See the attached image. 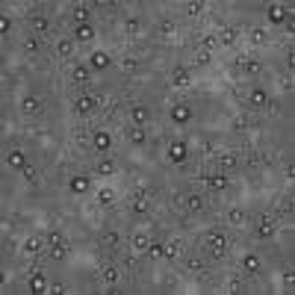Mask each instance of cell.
I'll list each match as a JSON object with an SVG mask.
<instances>
[{
    "instance_id": "19",
    "label": "cell",
    "mask_w": 295,
    "mask_h": 295,
    "mask_svg": "<svg viewBox=\"0 0 295 295\" xmlns=\"http://www.w3.org/2000/svg\"><path fill=\"white\" fill-rule=\"evenodd\" d=\"M6 165H9V168H18V171H21V168L27 165V154H24L21 148H12V151L6 154Z\"/></svg>"
},
{
    "instance_id": "24",
    "label": "cell",
    "mask_w": 295,
    "mask_h": 295,
    "mask_svg": "<svg viewBox=\"0 0 295 295\" xmlns=\"http://www.w3.org/2000/svg\"><path fill=\"white\" fill-rule=\"evenodd\" d=\"M118 242H121V233H118V230H106V233H100V248L115 251V248H118Z\"/></svg>"
},
{
    "instance_id": "17",
    "label": "cell",
    "mask_w": 295,
    "mask_h": 295,
    "mask_svg": "<svg viewBox=\"0 0 295 295\" xmlns=\"http://www.w3.org/2000/svg\"><path fill=\"white\" fill-rule=\"evenodd\" d=\"M171 86H189V80H192V71L186 68V65H177V68H171Z\"/></svg>"
},
{
    "instance_id": "33",
    "label": "cell",
    "mask_w": 295,
    "mask_h": 295,
    "mask_svg": "<svg viewBox=\"0 0 295 295\" xmlns=\"http://www.w3.org/2000/svg\"><path fill=\"white\" fill-rule=\"evenodd\" d=\"M98 204H100V207H109V204H115V189L103 186V189L98 192Z\"/></svg>"
},
{
    "instance_id": "20",
    "label": "cell",
    "mask_w": 295,
    "mask_h": 295,
    "mask_svg": "<svg viewBox=\"0 0 295 295\" xmlns=\"http://www.w3.org/2000/svg\"><path fill=\"white\" fill-rule=\"evenodd\" d=\"M71 80H74L77 86H86V83L92 80V68H89V65H74V68H71Z\"/></svg>"
},
{
    "instance_id": "48",
    "label": "cell",
    "mask_w": 295,
    "mask_h": 295,
    "mask_svg": "<svg viewBox=\"0 0 295 295\" xmlns=\"http://www.w3.org/2000/svg\"><path fill=\"white\" fill-rule=\"evenodd\" d=\"M225 293H230V295L242 293V281H239V278H230V281L225 284Z\"/></svg>"
},
{
    "instance_id": "51",
    "label": "cell",
    "mask_w": 295,
    "mask_h": 295,
    "mask_svg": "<svg viewBox=\"0 0 295 295\" xmlns=\"http://www.w3.org/2000/svg\"><path fill=\"white\" fill-rule=\"evenodd\" d=\"M47 245H65V236H62L59 230H50V233H47Z\"/></svg>"
},
{
    "instance_id": "29",
    "label": "cell",
    "mask_w": 295,
    "mask_h": 295,
    "mask_svg": "<svg viewBox=\"0 0 295 295\" xmlns=\"http://www.w3.org/2000/svg\"><path fill=\"white\" fill-rule=\"evenodd\" d=\"M30 27H33L35 33H47V30H50V18H44V15H33V18H30Z\"/></svg>"
},
{
    "instance_id": "45",
    "label": "cell",
    "mask_w": 295,
    "mask_h": 295,
    "mask_svg": "<svg viewBox=\"0 0 295 295\" xmlns=\"http://www.w3.org/2000/svg\"><path fill=\"white\" fill-rule=\"evenodd\" d=\"M124 30H127L130 35H136V33L142 30V18H127V21H124Z\"/></svg>"
},
{
    "instance_id": "28",
    "label": "cell",
    "mask_w": 295,
    "mask_h": 295,
    "mask_svg": "<svg viewBox=\"0 0 295 295\" xmlns=\"http://www.w3.org/2000/svg\"><path fill=\"white\" fill-rule=\"evenodd\" d=\"M186 210H189V213H201V210H204V195L189 192V195H186Z\"/></svg>"
},
{
    "instance_id": "3",
    "label": "cell",
    "mask_w": 295,
    "mask_h": 295,
    "mask_svg": "<svg viewBox=\"0 0 295 295\" xmlns=\"http://www.w3.org/2000/svg\"><path fill=\"white\" fill-rule=\"evenodd\" d=\"M165 157H168V163H174V165H183V163L189 160V145H186L183 139H174V142L165 148Z\"/></svg>"
},
{
    "instance_id": "32",
    "label": "cell",
    "mask_w": 295,
    "mask_h": 295,
    "mask_svg": "<svg viewBox=\"0 0 295 295\" xmlns=\"http://www.w3.org/2000/svg\"><path fill=\"white\" fill-rule=\"evenodd\" d=\"M100 278H103V284L115 287V284H118V278H121V269H115V266H106V269L100 272Z\"/></svg>"
},
{
    "instance_id": "55",
    "label": "cell",
    "mask_w": 295,
    "mask_h": 295,
    "mask_svg": "<svg viewBox=\"0 0 295 295\" xmlns=\"http://www.w3.org/2000/svg\"><path fill=\"white\" fill-rule=\"evenodd\" d=\"M50 293H65V284H62V281H53V284H50Z\"/></svg>"
},
{
    "instance_id": "35",
    "label": "cell",
    "mask_w": 295,
    "mask_h": 295,
    "mask_svg": "<svg viewBox=\"0 0 295 295\" xmlns=\"http://www.w3.org/2000/svg\"><path fill=\"white\" fill-rule=\"evenodd\" d=\"M21 248H24V254H38V251H41V239H38V236H30V239H24Z\"/></svg>"
},
{
    "instance_id": "16",
    "label": "cell",
    "mask_w": 295,
    "mask_h": 295,
    "mask_svg": "<svg viewBox=\"0 0 295 295\" xmlns=\"http://www.w3.org/2000/svg\"><path fill=\"white\" fill-rule=\"evenodd\" d=\"M92 38H95V27L92 24H77L74 27V41L77 44H89Z\"/></svg>"
},
{
    "instance_id": "25",
    "label": "cell",
    "mask_w": 295,
    "mask_h": 295,
    "mask_svg": "<svg viewBox=\"0 0 295 295\" xmlns=\"http://www.w3.org/2000/svg\"><path fill=\"white\" fill-rule=\"evenodd\" d=\"M239 30H242V27H225V30H222V35H219V41H222V44H228V47H230V44H236V41H239Z\"/></svg>"
},
{
    "instance_id": "56",
    "label": "cell",
    "mask_w": 295,
    "mask_h": 295,
    "mask_svg": "<svg viewBox=\"0 0 295 295\" xmlns=\"http://www.w3.org/2000/svg\"><path fill=\"white\" fill-rule=\"evenodd\" d=\"M121 266H124V269H133V266H136V257H133V254H127V257H124V263H121Z\"/></svg>"
},
{
    "instance_id": "54",
    "label": "cell",
    "mask_w": 295,
    "mask_h": 295,
    "mask_svg": "<svg viewBox=\"0 0 295 295\" xmlns=\"http://www.w3.org/2000/svg\"><path fill=\"white\" fill-rule=\"evenodd\" d=\"M284 27H287V33H295V15L290 12V18L284 21Z\"/></svg>"
},
{
    "instance_id": "13",
    "label": "cell",
    "mask_w": 295,
    "mask_h": 295,
    "mask_svg": "<svg viewBox=\"0 0 295 295\" xmlns=\"http://www.w3.org/2000/svg\"><path fill=\"white\" fill-rule=\"evenodd\" d=\"M68 189H71L74 195H86V192L92 189V177H89V174H74V177L68 180Z\"/></svg>"
},
{
    "instance_id": "58",
    "label": "cell",
    "mask_w": 295,
    "mask_h": 295,
    "mask_svg": "<svg viewBox=\"0 0 295 295\" xmlns=\"http://www.w3.org/2000/svg\"><path fill=\"white\" fill-rule=\"evenodd\" d=\"M281 86H284V89H293V74H290V77H284V80H281Z\"/></svg>"
},
{
    "instance_id": "5",
    "label": "cell",
    "mask_w": 295,
    "mask_h": 295,
    "mask_svg": "<svg viewBox=\"0 0 295 295\" xmlns=\"http://www.w3.org/2000/svg\"><path fill=\"white\" fill-rule=\"evenodd\" d=\"M95 106H98V98H95V95H77L74 103H71V109H74L77 115H89Z\"/></svg>"
},
{
    "instance_id": "31",
    "label": "cell",
    "mask_w": 295,
    "mask_h": 295,
    "mask_svg": "<svg viewBox=\"0 0 295 295\" xmlns=\"http://www.w3.org/2000/svg\"><path fill=\"white\" fill-rule=\"evenodd\" d=\"M127 139H130L133 145H145V139H148V136H145V127H139V124H133V127L127 130Z\"/></svg>"
},
{
    "instance_id": "39",
    "label": "cell",
    "mask_w": 295,
    "mask_h": 295,
    "mask_svg": "<svg viewBox=\"0 0 295 295\" xmlns=\"http://www.w3.org/2000/svg\"><path fill=\"white\" fill-rule=\"evenodd\" d=\"M163 248H165V242L151 239V245H148V257H151V260H160V257H163Z\"/></svg>"
},
{
    "instance_id": "10",
    "label": "cell",
    "mask_w": 295,
    "mask_h": 295,
    "mask_svg": "<svg viewBox=\"0 0 295 295\" xmlns=\"http://www.w3.org/2000/svg\"><path fill=\"white\" fill-rule=\"evenodd\" d=\"M260 266H263V260H260V254H254V251H248V254L239 257V269H242L245 275H257Z\"/></svg>"
},
{
    "instance_id": "21",
    "label": "cell",
    "mask_w": 295,
    "mask_h": 295,
    "mask_svg": "<svg viewBox=\"0 0 295 295\" xmlns=\"http://www.w3.org/2000/svg\"><path fill=\"white\" fill-rule=\"evenodd\" d=\"M38 109H41V100H38L35 95H24V98H21V112H24V115H35Z\"/></svg>"
},
{
    "instance_id": "1",
    "label": "cell",
    "mask_w": 295,
    "mask_h": 295,
    "mask_svg": "<svg viewBox=\"0 0 295 295\" xmlns=\"http://www.w3.org/2000/svg\"><path fill=\"white\" fill-rule=\"evenodd\" d=\"M168 118H171V124L186 127V124L195 118V109H192L186 100H174V103H171V109H168Z\"/></svg>"
},
{
    "instance_id": "57",
    "label": "cell",
    "mask_w": 295,
    "mask_h": 295,
    "mask_svg": "<svg viewBox=\"0 0 295 295\" xmlns=\"http://www.w3.org/2000/svg\"><path fill=\"white\" fill-rule=\"evenodd\" d=\"M284 177H287V180H293V177H295V165H293V163L284 168Z\"/></svg>"
},
{
    "instance_id": "15",
    "label": "cell",
    "mask_w": 295,
    "mask_h": 295,
    "mask_svg": "<svg viewBox=\"0 0 295 295\" xmlns=\"http://www.w3.org/2000/svg\"><path fill=\"white\" fill-rule=\"evenodd\" d=\"M30 293L33 295L50 293V284H47V278H44L41 272H33V275H30Z\"/></svg>"
},
{
    "instance_id": "42",
    "label": "cell",
    "mask_w": 295,
    "mask_h": 295,
    "mask_svg": "<svg viewBox=\"0 0 295 295\" xmlns=\"http://www.w3.org/2000/svg\"><path fill=\"white\" fill-rule=\"evenodd\" d=\"M216 44H219V35H213V33L201 38V50H207V53H213V50H216Z\"/></svg>"
},
{
    "instance_id": "11",
    "label": "cell",
    "mask_w": 295,
    "mask_h": 295,
    "mask_svg": "<svg viewBox=\"0 0 295 295\" xmlns=\"http://www.w3.org/2000/svg\"><path fill=\"white\" fill-rule=\"evenodd\" d=\"M269 100H272V98H269V92H266L263 86H254V89L248 92V103H251L254 109H266Z\"/></svg>"
},
{
    "instance_id": "41",
    "label": "cell",
    "mask_w": 295,
    "mask_h": 295,
    "mask_svg": "<svg viewBox=\"0 0 295 295\" xmlns=\"http://www.w3.org/2000/svg\"><path fill=\"white\" fill-rule=\"evenodd\" d=\"M186 269H189V272H198V275H201V272L207 269V263H204L201 257H186Z\"/></svg>"
},
{
    "instance_id": "46",
    "label": "cell",
    "mask_w": 295,
    "mask_h": 295,
    "mask_svg": "<svg viewBox=\"0 0 295 295\" xmlns=\"http://www.w3.org/2000/svg\"><path fill=\"white\" fill-rule=\"evenodd\" d=\"M248 127H251V118H248V115H239V118L233 121V133H245Z\"/></svg>"
},
{
    "instance_id": "23",
    "label": "cell",
    "mask_w": 295,
    "mask_h": 295,
    "mask_svg": "<svg viewBox=\"0 0 295 295\" xmlns=\"http://www.w3.org/2000/svg\"><path fill=\"white\" fill-rule=\"evenodd\" d=\"M248 222V213L242 210V207H230L228 210V225H233V228H242Z\"/></svg>"
},
{
    "instance_id": "18",
    "label": "cell",
    "mask_w": 295,
    "mask_h": 295,
    "mask_svg": "<svg viewBox=\"0 0 295 295\" xmlns=\"http://www.w3.org/2000/svg\"><path fill=\"white\" fill-rule=\"evenodd\" d=\"M239 65H242V71L251 74V77H257V74L263 71V62H260L257 56H239Z\"/></svg>"
},
{
    "instance_id": "53",
    "label": "cell",
    "mask_w": 295,
    "mask_h": 295,
    "mask_svg": "<svg viewBox=\"0 0 295 295\" xmlns=\"http://www.w3.org/2000/svg\"><path fill=\"white\" fill-rule=\"evenodd\" d=\"M133 195H136V198H148V201H151V198H154V189H151V186H139Z\"/></svg>"
},
{
    "instance_id": "49",
    "label": "cell",
    "mask_w": 295,
    "mask_h": 295,
    "mask_svg": "<svg viewBox=\"0 0 295 295\" xmlns=\"http://www.w3.org/2000/svg\"><path fill=\"white\" fill-rule=\"evenodd\" d=\"M0 33H3V38L12 33V18L9 15H0Z\"/></svg>"
},
{
    "instance_id": "47",
    "label": "cell",
    "mask_w": 295,
    "mask_h": 295,
    "mask_svg": "<svg viewBox=\"0 0 295 295\" xmlns=\"http://www.w3.org/2000/svg\"><path fill=\"white\" fill-rule=\"evenodd\" d=\"M65 254H68V248H65V245H50V251H47V257H50V260H65Z\"/></svg>"
},
{
    "instance_id": "44",
    "label": "cell",
    "mask_w": 295,
    "mask_h": 295,
    "mask_svg": "<svg viewBox=\"0 0 295 295\" xmlns=\"http://www.w3.org/2000/svg\"><path fill=\"white\" fill-rule=\"evenodd\" d=\"M148 245H151V236H145V233H136V236H133V248H136V251H148Z\"/></svg>"
},
{
    "instance_id": "6",
    "label": "cell",
    "mask_w": 295,
    "mask_h": 295,
    "mask_svg": "<svg viewBox=\"0 0 295 295\" xmlns=\"http://www.w3.org/2000/svg\"><path fill=\"white\" fill-rule=\"evenodd\" d=\"M216 168H219V171H236V168H239V154H236V151L219 154V157H216Z\"/></svg>"
},
{
    "instance_id": "38",
    "label": "cell",
    "mask_w": 295,
    "mask_h": 295,
    "mask_svg": "<svg viewBox=\"0 0 295 295\" xmlns=\"http://www.w3.org/2000/svg\"><path fill=\"white\" fill-rule=\"evenodd\" d=\"M21 177H24V180H27V183H38V168H35V165H30V163H27V165H24V168H21Z\"/></svg>"
},
{
    "instance_id": "8",
    "label": "cell",
    "mask_w": 295,
    "mask_h": 295,
    "mask_svg": "<svg viewBox=\"0 0 295 295\" xmlns=\"http://www.w3.org/2000/svg\"><path fill=\"white\" fill-rule=\"evenodd\" d=\"M109 65H112V56L106 50H92L89 53V68L92 71H106Z\"/></svg>"
},
{
    "instance_id": "34",
    "label": "cell",
    "mask_w": 295,
    "mask_h": 295,
    "mask_svg": "<svg viewBox=\"0 0 295 295\" xmlns=\"http://www.w3.org/2000/svg\"><path fill=\"white\" fill-rule=\"evenodd\" d=\"M89 15H92V9L89 6H74V24H89Z\"/></svg>"
},
{
    "instance_id": "36",
    "label": "cell",
    "mask_w": 295,
    "mask_h": 295,
    "mask_svg": "<svg viewBox=\"0 0 295 295\" xmlns=\"http://www.w3.org/2000/svg\"><path fill=\"white\" fill-rule=\"evenodd\" d=\"M163 257H168V260H177V257H180V245H177V239H168V242H165Z\"/></svg>"
},
{
    "instance_id": "12",
    "label": "cell",
    "mask_w": 295,
    "mask_h": 295,
    "mask_svg": "<svg viewBox=\"0 0 295 295\" xmlns=\"http://www.w3.org/2000/svg\"><path fill=\"white\" fill-rule=\"evenodd\" d=\"M92 148H95L98 154H109V151H112V136H109L106 130H98V133L92 136Z\"/></svg>"
},
{
    "instance_id": "26",
    "label": "cell",
    "mask_w": 295,
    "mask_h": 295,
    "mask_svg": "<svg viewBox=\"0 0 295 295\" xmlns=\"http://www.w3.org/2000/svg\"><path fill=\"white\" fill-rule=\"evenodd\" d=\"M130 210H133L136 216H148V213H151V201H148V198H136V195H133V198H130Z\"/></svg>"
},
{
    "instance_id": "27",
    "label": "cell",
    "mask_w": 295,
    "mask_h": 295,
    "mask_svg": "<svg viewBox=\"0 0 295 295\" xmlns=\"http://www.w3.org/2000/svg\"><path fill=\"white\" fill-rule=\"evenodd\" d=\"M115 171H118V168H115L112 160H100V163L95 165V174H98V177H112Z\"/></svg>"
},
{
    "instance_id": "4",
    "label": "cell",
    "mask_w": 295,
    "mask_h": 295,
    "mask_svg": "<svg viewBox=\"0 0 295 295\" xmlns=\"http://www.w3.org/2000/svg\"><path fill=\"white\" fill-rule=\"evenodd\" d=\"M201 180L213 189V192H225L228 186H230V180H228V171H210V174H201Z\"/></svg>"
},
{
    "instance_id": "60",
    "label": "cell",
    "mask_w": 295,
    "mask_h": 295,
    "mask_svg": "<svg viewBox=\"0 0 295 295\" xmlns=\"http://www.w3.org/2000/svg\"><path fill=\"white\" fill-rule=\"evenodd\" d=\"M287 65H290V71H293V65H295V53H293V50L287 53Z\"/></svg>"
},
{
    "instance_id": "30",
    "label": "cell",
    "mask_w": 295,
    "mask_h": 295,
    "mask_svg": "<svg viewBox=\"0 0 295 295\" xmlns=\"http://www.w3.org/2000/svg\"><path fill=\"white\" fill-rule=\"evenodd\" d=\"M269 38H272V35H269V30H266V27H257V30H251V41H254L257 47L269 44Z\"/></svg>"
},
{
    "instance_id": "59",
    "label": "cell",
    "mask_w": 295,
    "mask_h": 295,
    "mask_svg": "<svg viewBox=\"0 0 295 295\" xmlns=\"http://www.w3.org/2000/svg\"><path fill=\"white\" fill-rule=\"evenodd\" d=\"M284 284H287V287H293V284H295V278H293V272H287V275H284Z\"/></svg>"
},
{
    "instance_id": "2",
    "label": "cell",
    "mask_w": 295,
    "mask_h": 295,
    "mask_svg": "<svg viewBox=\"0 0 295 295\" xmlns=\"http://www.w3.org/2000/svg\"><path fill=\"white\" fill-rule=\"evenodd\" d=\"M207 248H210V257H213V260H222V257L228 254V248H230V239H228L222 230H213V233L207 236Z\"/></svg>"
},
{
    "instance_id": "43",
    "label": "cell",
    "mask_w": 295,
    "mask_h": 295,
    "mask_svg": "<svg viewBox=\"0 0 295 295\" xmlns=\"http://www.w3.org/2000/svg\"><path fill=\"white\" fill-rule=\"evenodd\" d=\"M24 50H27V53H38V50H41V41H38L35 35H27V38H24Z\"/></svg>"
},
{
    "instance_id": "14",
    "label": "cell",
    "mask_w": 295,
    "mask_h": 295,
    "mask_svg": "<svg viewBox=\"0 0 295 295\" xmlns=\"http://www.w3.org/2000/svg\"><path fill=\"white\" fill-rule=\"evenodd\" d=\"M130 121L139 124V127H145V124L151 121V109H148L145 103H133V106H130Z\"/></svg>"
},
{
    "instance_id": "37",
    "label": "cell",
    "mask_w": 295,
    "mask_h": 295,
    "mask_svg": "<svg viewBox=\"0 0 295 295\" xmlns=\"http://www.w3.org/2000/svg\"><path fill=\"white\" fill-rule=\"evenodd\" d=\"M204 6H207L204 0H189V3H186V15H189V18H198V15L204 12Z\"/></svg>"
},
{
    "instance_id": "7",
    "label": "cell",
    "mask_w": 295,
    "mask_h": 295,
    "mask_svg": "<svg viewBox=\"0 0 295 295\" xmlns=\"http://www.w3.org/2000/svg\"><path fill=\"white\" fill-rule=\"evenodd\" d=\"M266 18H269V24L281 27V24L290 18V6H284V3H272V6L266 9Z\"/></svg>"
},
{
    "instance_id": "50",
    "label": "cell",
    "mask_w": 295,
    "mask_h": 295,
    "mask_svg": "<svg viewBox=\"0 0 295 295\" xmlns=\"http://www.w3.org/2000/svg\"><path fill=\"white\" fill-rule=\"evenodd\" d=\"M121 68H124V71H136V68H139V59H136V56H124V59H121Z\"/></svg>"
},
{
    "instance_id": "22",
    "label": "cell",
    "mask_w": 295,
    "mask_h": 295,
    "mask_svg": "<svg viewBox=\"0 0 295 295\" xmlns=\"http://www.w3.org/2000/svg\"><path fill=\"white\" fill-rule=\"evenodd\" d=\"M74 50H77V41H74V38H59V41H56V56L68 59V56H74Z\"/></svg>"
},
{
    "instance_id": "40",
    "label": "cell",
    "mask_w": 295,
    "mask_h": 295,
    "mask_svg": "<svg viewBox=\"0 0 295 295\" xmlns=\"http://www.w3.org/2000/svg\"><path fill=\"white\" fill-rule=\"evenodd\" d=\"M174 30H177L174 18H163L160 21V35H174Z\"/></svg>"
},
{
    "instance_id": "9",
    "label": "cell",
    "mask_w": 295,
    "mask_h": 295,
    "mask_svg": "<svg viewBox=\"0 0 295 295\" xmlns=\"http://www.w3.org/2000/svg\"><path fill=\"white\" fill-rule=\"evenodd\" d=\"M275 225H278L275 216H260L257 219V239H272L275 236Z\"/></svg>"
},
{
    "instance_id": "52",
    "label": "cell",
    "mask_w": 295,
    "mask_h": 295,
    "mask_svg": "<svg viewBox=\"0 0 295 295\" xmlns=\"http://www.w3.org/2000/svg\"><path fill=\"white\" fill-rule=\"evenodd\" d=\"M210 59H213V53H207V50H198V56H195V65H210Z\"/></svg>"
}]
</instances>
